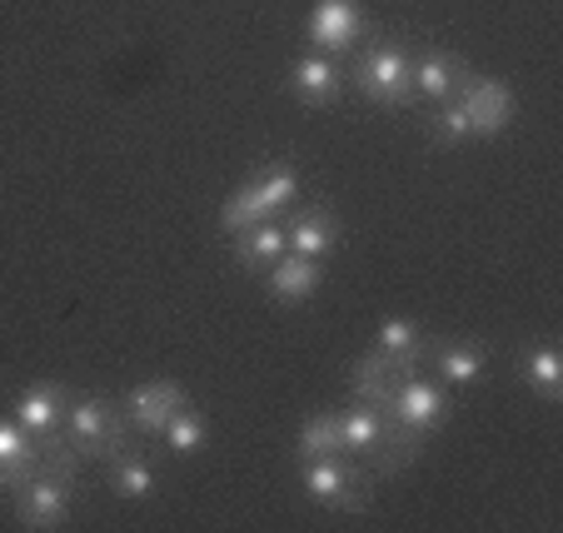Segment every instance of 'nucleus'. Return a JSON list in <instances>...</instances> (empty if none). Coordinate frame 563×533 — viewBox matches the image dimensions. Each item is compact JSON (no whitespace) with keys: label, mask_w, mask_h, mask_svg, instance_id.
Here are the masks:
<instances>
[{"label":"nucleus","mask_w":563,"mask_h":533,"mask_svg":"<svg viewBox=\"0 0 563 533\" xmlns=\"http://www.w3.org/2000/svg\"><path fill=\"white\" fill-rule=\"evenodd\" d=\"M125 438V414L100 395H80L65 404L60 424V448L70 459H110Z\"/></svg>","instance_id":"1"},{"label":"nucleus","mask_w":563,"mask_h":533,"mask_svg":"<svg viewBox=\"0 0 563 533\" xmlns=\"http://www.w3.org/2000/svg\"><path fill=\"white\" fill-rule=\"evenodd\" d=\"M15 519L25 529H60L70 519V454L65 448L15 489Z\"/></svg>","instance_id":"2"},{"label":"nucleus","mask_w":563,"mask_h":533,"mask_svg":"<svg viewBox=\"0 0 563 533\" xmlns=\"http://www.w3.org/2000/svg\"><path fill=\"white\" fill-rule=\"evenodd\" d=\"M295 195H299V175L289 170V165H275V170H265L255 185H245V190H234L230 200H224L220 224L234 235V230H245V224L279 220V214L295 204Z\"/></svg>","instance_id":"3"},{"label":"nucleus","mask_w":563,"mask_h":533,"mask_svg":"<svg viewBox=\"0 0 563 533\" xmlns=\"http://www.w3.org/2000/svg\"><path fill=\"white\" fill-rule=\"evenodd\" d=\"M354 86L374 106H409L415 100V55L399 45H374L354 60Z\"/></svg>","instance_id":"4"},{"label":"nucleus","mask_w":563,"mask_h":533,"mask_svg":"<svg viewBox=\"0 0 563 533\" xmlns=\"http://www.w3.org/2000/svg\"><path fill=\"white\" fill-rule=\"evenodd\" d=\"M305 493L324 509H340V513H360L369 503V489L364 479L354 474L350 454H330V459H305Z\"/></svg>","instance_id":"5"},{"label":"nucleus","mask_w":563,"mask_h":533,"mask_svg":"<svg viewBox=\"0 0 563 533\" xmlns=\"http://www.w3.org/2000/svg\"><path fill=\"white\" fill-rule=\"evenodd\" d=\"M379 409L394 419V424H405L409 434H419V438L434 434V429L449 419V399L434 379H394L389 399H384Z\"/></svg>","instance_id":"6"},{"label":"nucleus","mask_w":563,"mask_h":533,"mask_svg":"<svg viewBox=\"0 0 563 533\" xmlns=\"http://www.w3.org/2000/svg\"><path fill=\"white\" fill-rule=\"evenodd\" d=\"M454 100L464 106L474 135H484V140L499 135L514 120V90L504 86V80H494V75H464V86H459Z\"/></svg>","instance_id":"7"},{"label":"nucleus","mask_w":563,"mask_h":533,"mask_svg":"<svg viewBox=\"0 0 563 533\" xmlns=\"http://www.w3.org/2000/svg\"><path fill=\"white\" fill-rule=\"evenodd\" d=\"M55 454H60V448L31 438L21 424H15V419H0V489L15 493L35 469H45Z\"/></svg>","instance_id":"8"},{"label":"nucleus","mask_w":563,"mask_h":533,"mask_svg":"<svg viewBox=\"0 0 563 533\" xmlns=\"http://www.w3.org/2000/svg\"><path fill=\"white\" fill-rule=\"evenodd\" d=\"M364 35V11L354 0H319L309 11V41L319 55H344Z\"/></svg>","instance_id":"9"},{"label":"nucleus","mask_w":563,"mask_h":533,"mask_svg":"<svg viewBox=\"0 0 563 533\" xmlns=\"http://www.w3.org/2000/svg\"><path fill=\"white\" fill-rule=\"evenodd\" d=\"M185 404H190V399H185V389L175 385V379H150V385H135L125 395V419L135 434H159Z\"/></svg>","instance_id":"10"},{"label":"nucleus","mask_w":563,"mask_h":533,"mask_svg":"<svg viewBox=\"0 0 563 533\" xmlns=\"http://www.w3.org/2000/svg\"><path fill=\"white\" fill-rule=\"evenodd\" d=\"M65 404H70V399H65L60 385H31V389H21V399H15V424H21L31 438H41V444L60 448Z\"/></svg>","instance_id":"11"},{"label":"nucleus","mask_w":563,"mask_h":533,"mask_svg":"<svg viewBox=\"0 0 563 533\" xmlns=\"http://www.w3.org/2000/svg\"><path fill=\"white\" fill-rule=\"evenodd\" d=\"M285 245L295 249V255H309V259H324L334 245H340V220H334L324 204H314V210H299L289 214L285 224Z\"/></svg>","instance_id":"12"},{"label":"nucleus","mask_w":563,"mask_h":533,"mask_svg":"<svg viewBox=\"0 0 563 533\" xmlns=\"http://www.w3.org/2000/svg\"><path fill=\"white\" fill-rule=\"evenodd\" d=\"M464 75H468V65L459 55L424 51V55H415V96L434 100V106L439 100H454L459 86H464Z\"/></svg>","instance_id":"13"},{"label":"nucleus","mask_w":563,"mask_h":533,"mask_svg":"<svg viewBox=\"0 0 563 533\" xmlns=\"http://www.w3.org/2000/svg\"><path fill=\"white\" fill-rule=\"evenodd\" d=\"M289 90H295V100L299 106H334L340 100V90H344V80H340V65L330 60V55H305V60L295 65V80H289Z\"/></svg>","instance_id":"14"},{"label":"nucleus","mask_w":563,"mask_h":533,"mask_svg":"<svg viewBox=\"0 0 563 533\" xmlns=\"http://www.w3.org/2000/svg\"><path fill=\"white\" fill-rule=\"evenodd\" d=\"M265 279H269V295L279 299V304H299V299H309L319 289V259H309V255H295V249H285V255L275 259V265L265 269Z\"/></svg>","instance_id":"15"},{"label":"nucleus","mask_w":563,"mask_h":533,"mask_svg":"<svg viewBox=\"0 0 563 533\" xmlns=\"http://www.w3.org/2000/svg\"><path fill=\"white\" fill-rule=\"evenodd\" d=\"M429 364H434V374L444 379V385L468 389L478 374L489 369V349H484V344H474V340H454V344H439Z\"/></svg>","instance_id":"16"},{"label":"nucleus","mask_w":563,"mask_h":533,"mask_svg":"<svg viewBox=\"0 0 563 533\" xmlns=\"http://www.w3.org/2000/svg\"><path fill=\"white\" fill-rule=\"evenodd\" d=\"M285 224L279 220H260V224H245L234 230V259L245 269H269L279 255H285Z\"/></svg>","instance_id":"17"},{"label":"nucleus","mask_w":563,"mask_h":533,"mask_svg":"<svg viewBox=\"0 0 563 533\" xmlns=\"http://www.w3.org/2000/svg\"><path fill=\"white\" fill-rule=\"evenodd\" d=\"M340 438H344V454H364V459H374V448H379L384 438V409L379 404H354L340 414Z\"/></svg>","instance_id":"18"},{"label":"nucleus","mask_w":563,"mask_h":533,"mask_svg":"<svg viewBox=\"0 0 563 533\" xmlns=\"http://www.w3.org/2000/svg\"><path fill=\"white\" fill-rule=\"evenodd\" d=\"M110 493L125 503H145L155 493V469H150L140 454H110Z\"/></svg>","instance_id":"19"},{"label":"nucleus","mask_w":563,"mask_h":533,"mask_svg":"<svg viewBox=\"0 0 563 533\" xmlns=\"http://www.w3.org/2000/svg\"><path fill=\"white\" fill-rule=\"evenodd\" d=\"M374 354H379V359H389L394 369H399V364L409 369V364L424 354L419 324H415V320H399V314H394V320H384V324H379V340H374Z\"/></svg>","instance_id":"20"},{"label":"nucleus","mask_w":563,"mask_h":533,"mask_svg":"<svg viewBox=\"0 0 563 533\" xmlns=\"http://www.w3.org/2000/svg\"><path fill=\"white\" fill-rule=\"evenodd\" d=\"M295 454H299V464H305V459H330V454H344L340 414H309L305 424H299Z\"/></svg>","instance_id":"21"},{"label":"nucleus","mask_w":563,"mask_h":533,"mask_svg":"<svg viewBox=\"0 0 563 533\" xmlns=\"http://www.w3.org/2000/svg\"><path fill=\"white\" fill-rule=\"evenodd\" d=\"M523 374H529V385L539 389L543 404H559V395H563V354H559V344H539V349L523 354Z\"/></svg>","instance_id":"22"},{"label":"nucleus","mask_w":563,"mask_h":533,"mask_svg":"<svg viewBox=\"0 0 563 533\" xmlns=\"http://www.w3.org/2000/svg\"><path fill=\"white\" fill-rule=\"evenodd\" d=\"M159 438H165V448H170V454H180V459H190V454H200V448L210 444V424H205V419L195 414L190 404H185L180 414L170 419V424L159 429Z\"/></svg>","instance_id":"23"},{"label":"nucleus","mask_w":563,"mask_h":533,"mask_svg":"<svg viewBox=\"0 0 563 533\" xmlns=\"http://www.w3.org/2000/svg\"><path fill=\"white\" fill-rule=\"evenodd\" d=\"M394 364L389 359H379V354H369V359H360L354 364V395L364 399V404H384L389 399V389H394Z\"/></svg>","instance_id":"24"},{"label":"nucleus","mask_w":563,"mask_h":533,"mask_svg":"<svg viewBox=\"0 0 563 533\" xmlns=\"http://www.w3.org/2000/svg\"><path fill=\"white\" fill-rule=\"evenodd\" d=\"M429 135H434L439 145H449V149H459V145H468V140H478L459 100H439V110L429 115Z\"/></svg>","instance_id":"25"}]
</instances>
